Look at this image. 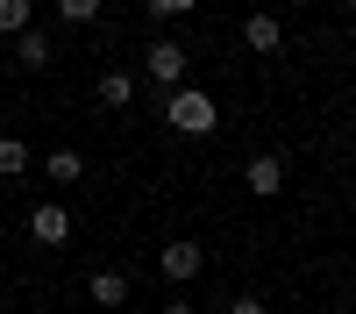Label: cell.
I'll return each instance as SVG.
<instances>
[{"mask_svg":"<svg viewBox=\"0 0 356 314\" xmlns=\"http://www.w3.org/2000/svg\"><path fill=\"white\" fill-rule=\"evenodd\" d=\"M164 122H171L178 136H207V129L221 122V107H214L207 86H178V93H164Z\"/></svg>","mask_w":356,"mask_h":314,"instance_id":"obj_1","label":"cell"},{"mask_svg":"<svg viewBox=\"0 0 356 314\" xmlns=\"http://www.w3.org/2000/svg\"><path fill=\"white\" fill-rule=\"evenodd\" d=\"M186 65H193V57H186V43L157 36V43H150V57H143V79H150L157 93H178V86H186Z\"/></svg>","mask_w":356,"mask_h":314,"instance_id":"obj_2","label":"cell"},{"mask_svg":"<svg viewBox=\"0 0 356 314\" xmlns=\"http://www.w3.org/2000/svg\"><path fill=\"white\" fill-rule=\"evenodd\" d=\"M157 272H164L171 285H186V278H200V272H207V250H200L193 236H178V243H164V250H157Z\"/></svg>","mask_w":356,"mask_h":314,"instance_id":"obj_3","label":"cell"},{"mask_svg":"<svg viewBox=\"0 0 356 314\" xmlns=\"http://www.w3.org/2000/svg\"><path fill=\"white\" fill-rule=\"evenodd\" d=\"M29 236H36V243H50V250H57V243L72 236V214L57 207V200H36V207H29Z\"/></svg>","mask_w":356,"mask_h":314,"instance_id":"obj_4","label":"cell"},{"mask_svg":"<svg viewBox=\"0 0 356 314\" xmlns=\"http://www.w3.org/2000/svg\"><path fill=\"white\" fill-rule=\"evenodd\" d=\"M243 186H250V193H264V200H271V193H285V164H278L271 150H257V157L243 164Z\"/></svg>","mask_w":356,"mask_h":314,"instance_id":"obj_5","label":"cell"},{"mask_svg":"<svg viewBox=\"0 0 356 314\" xmlns=\"http://www.w3.org/2000/svg\"><path fill=\"white\" fill-rule=\"evenodd\" d=\"M243 43H250V50H257V57H271V50H278V43H285V29H278V22H271V15H264V8H257V15H243Z\"/></svg>","mask_w":356,"mask_h":314,"instance_id":"obj_6","label":"cell"},{"mask_svg":"<svg viewBox=\"0 0 356 314\" xmlns=\"http://www.w3.org/2000/svg\"><path fill=\"white\" fill-rule=\"evenodd\" d=\"M86 293H93V307H122V300H129V272H93V278H86Z\"/></svg>","mask_w":356,"mask_h":314,"instance_id":"obj_7","label":"cell"},{"mask_svg":"<svg viewBox=\"0 0 356 314\" xmlns=\"http://www.w3.org/2000/svg\"><path fill=\"white\" fill-rule=\"evenodd\" d=\"M22 29H36V0H0V43H15Z\"/></svg>","mask_w":356,"mask_h":314,"instance_id":"obj_8","label":"cell"},{"mask_svg":"<svg viewBox=\"0 0 356 314\" xmlns=\"http://www.w3.org/2000/svg\"><path fill=\"white\" fill-rule=\"evenodd\" d=\"M43 171H50V186H79V179H86V157H79V150H50Z\"/></svg>","mask_w":356,"mask_h":314,"instance_id":"obj_9","label":"cell"},{"mask_svg":"<svg viewBox=\"0 0 356 314\" xmlns=\"http://www.w3.org/2000/svg\"><path fill=\"white\" fill-rule=\"evenodd\" d=\"M29 171V143L22 136H0V179H22Z\"/></svg>","mask_w":356,"mask_h":314,"instance_id":"obj_10","label":"cell"},{"mask_svg":"<svg viewBox=\"0 0 356 314\" xmlns=\"http://www.w3.org/2000/svg\"><path fill=\"white\" fill-rule=\"evenodd\" d=\"M15 57H22V65H50V36H43V29H22V36H15Z\"/></svg>","mask_w":356,"mask_h":314,"instance_id":"obj_11","label":"cell"},{"mask_svg":"<svg viewBox=\"0 0 356 314\" xmlns=\"http://www.w3.org/2000/svg\"><path fill=\"white\" fill-rule=\"evenodd\" d=\"M100 100H107V107H129V100H136V72H107V79H100Z\"/></svg>","mask_w":356,"mask_h":314,"instance_id":"obj_12","label":"cell"},{"mask_svg":"<svg viewBox=\"0 0 356 314\" xmlns=\"http://www.w3.org/2000/svg\"><path fill=\"white\" fill-rule=\"evenodd\" d=\"M57 15L65 22H100V0H57Z\"/></svg>","mask_w":356,"mask_h":314,"instance_id":"obj_13","label":"cell"},{"mask_svg":"<svg viewBox=\"0 0 356 314\" xmlns=\"http://www.w3.org/2000/svg\"><path fill=\"white\" fill-rule=\"evenodd\" d=\"M228 314H271V307H264L257 293H235V300H228Z\"/></svg>","mask_w":356,"mask_h":314,"instance_id":"obj_14","label":"cell"},{"mask_svg":"<svg viewBox=\"0 0 356 314\" xmlns=\"http://www.w3.org/2000/svg\"><path fill=\"white\" fill-rule=\"evenodd\" d=\"M200 0H150V15H193Z\"/></svg>","mask_w":356,"mask_h":314,"instance_id":"obj_15","label":"cell"},{"mask_svg":"<svg viewBox=\"0 0 356 314\" xmlns=\"http://www.w3.org/2000/svg\"><path fill=\"white\" fill-rule=\"evenodd\" d=\"M164 314H193V300H171V307H164Z\"/></svg>","mask_w":356,"mask_h":314,"instance_id":"obj_16","label":"cell"},{"mask_svg":"<svg viewBox=\"0 0 356 314\" xmlns=\"http://www.w3.org/2000/svg\"><path fill=\"white\" fill-rule=\"evenodd\" d=\"M0 57H8V43H0Z\"/></svg>","mask_w":356,"mask_h":314,"instance_id":"obj_17","label":"cell"}]
</instances>
